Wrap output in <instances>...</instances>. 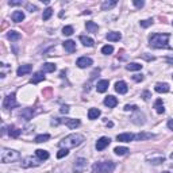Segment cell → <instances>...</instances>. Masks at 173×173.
<instances>
[{
    "label": "cell",
    "mask_w": 173,
    "mask_h": 173,
    "mask_svg": "<svg viewBox=\"0 0 173 173\" xmlns=\"http://www.w3.org/2000/svg\"><path fill=\"white\" fill-rule=\"evenodd\" d=\"M32 71V65H20V67L18 68V71H16V75L18 76H24V75H28Z\"/></svg>",
    "instance_id": "8fae6325"
},
{
    "label": "cell",
    "mask_w": 173,
    "mask_h": 173,
    "mask_svg": "<svg viewBox=\"0 0 173 173\" xmlns=\"http://www.w3.org/2000/svg\"><path fill=\"white\" fill-rule=\"evenodd\" d=\"M125 111H138V107L134 106V104H126L125 106Z\"/></svg>",
    "instance_id": "60d3db41"
},
{
    "label": "cell",
    "mask_w": 173,
    "mask_h": 173,
    "mask_svg": "<svg viewBox=\"0 0 173 173\" xmlns=\"http://www.w3.org/2000/svg\"><path fill=\"white\" fill-rule=\"evenodd\" d=\"M171 158H172V160H173V153H172V154H171Z\"/></svg>",
    "instance_id": "c3c4849f"
},
{
    "label": "cell",
    "mask_w": 173,
    "mask_h": 173,
    "mask_svg": "<svg viewBox=\"0 0 173 173\" xmlns=\"http://www.w3.org/2000/svg\"><path fill=\"white\" fill-rule=\"evenodd\" d=\"M142 97H143V100H149V99L151 97V95H150L149 91H145V92L142 93Z\"/></svg>",
    "instance_id": "f6af8a7d"
},
{
    "label": "cell",
    "mask_w": 173,
    "mask_h": 173,
    "mask_svg": "<svg viewBox=\"0 0 173 173\" xmlns=\"http://www.w3.org/2000/svg\"><path fill=\"white\" fill-rule=\"evenodd\" d=\"M172 77H173V76H172Z\"/></svg>",
    "instance_id": "816d5d0a"
},
{
    "label": "cell",
    "mask_w": 173,
    "mask_h": 173,
    "mask_svg": "<svg viewBox=\"0 0 173 173\" xmlns=\"http://www.w3.org/2000/svg\"><path fill=\"white\" fill-rule=\"evenodd\" d=\"M20 133H22V130H19L18 127H15V126H8V135L10 137H12V138H18L19 135H20Z\"/></svg>",
    "instance_id": "7402d4cb"
},
{
    "label": "cell",
    "mask_w": 173,
    "mask_h": 173,
    "mask_svg": "<svg viewBox=\"0 0 173 173\" xmlns=\"http://www.w3.org/2000/svg\"><path fill=\"white\" fill-rule=\"evenodd\" d=\"M108 86H110V81L108 80H100V81H97V84H96V91L97 92H106L107 89H108Z\"/></svg>",
    "instance_id": "7c38bea8"
},
{
    "label": "cell",
    "mask_w": 173,
    "mask_h": 173,
    "mask_svg": "<svg viewBox=\"0 0 173 173\" xmlns=\"http://www.w3.org/2000/svg\"><path fill=\"white\" fill-rule=\"evenodd\" d=\"M162 173H171V172H162Z\"/></svg>",
    "instance_id": "681fc988"
},
{
    "label": "cell",
    "mask_w": 173,
    "mask_h": 173,
    "mask_svg": "<svg viewBox=\"0 0 173 173\" xmlns=\"http://www.w3.org/2000/svg\"><path fill=\"white\" fill-rule=\"evenodd\" d=\"M127 71H141L142 69V65L138 64V62H130L129 65L126 67Z\"/></svg>",
    "instance_id": "d6a6232c"
},
{
    "label": "cell",
    "mask_w": 173,
    "mask_h": 173,
    "mask_svg": "<svg viewBox=\"0 0 173 173\" xmlns=\"http://www.w3.org/2000/svg\"><path fill=\"white\" fill-rule=\"evenodd\" d=\"M60 111H61V114H68L69 112V106H62Z\"/></svg>",
    "instance_id": "bcb514c9"
},
{
    "label": "cell",
    "mask_w": 173,
    "mask_h": 173,
    "mask_svg": "<svg viewBox=\"0 0 173 173\" xmlns=\"http://www.w3.org/2000/svg\"><path fill=\"white\" fill-rule=\"evenodd\" d=\"M56 69H57L56 64H53V62H46V64H43V67H42V72L52 73V72H54Z\"/></svg>",
    "instance_id": "4dcf8cb0"
},
{
    "label": "cell",
    "mask_w": 173,
    "mask_h": 173,
    "mask_svg": "<svg viewBox=\"0 0 173 173\" xmlns=\"http://www.w3.org/2000/svg\"><path fill=\"white\" fill-rule=\"evenodd\" d=\"M154 89H156V92H158V93H166V92H169L171 88L166 83H157L154 86Z\"/></svg>",
    "instance_id": "e0dca14e"
},
{
    "label": "cell",
    "mask_w": 173,
    "mask_h": 173,
    "mask_svg": "<svg viewBox=\"0 0 173 173\" xmlns=\"http://www.w3.org/2000/svg\"><path fill=\"white\" fill-rule=\"evenodd\" d=\"M68 154H69L68 149H60L58 153H57V158H64V157H67Z\"/></svg>",
    "instance_id": "f35d334b"
},
{
    "label": "cell",
    "mask_w": 173,
    "mask_h": 173,
    "mask_svg": "<svg viewBox=\"0 0 173 173\" xmlns=\"http://www.w3.org/2000/svg\"><path fill=\"white\" fill-rule=\"evenodd\" d=\"M11 19L14 20L15 23H19V22H22V20L24 19V14H23V11H15V12H12V15H11Z\"/></svg>",
    "instance_id": "d4e9b609"
},
{
    "label": "cell",
    "mask_w": 173,
    "mask_h": 173,
    "mask_svg": "<svg viewBox=\"0 0 173 173\" xmlns=\"http://www.w3.org/2000/svg\"><path fill=\"white\" fill-rule=\"evenodd\" d=\"M172 23H173V22H172Z\"/></svg>",
    "instance_id": "f907efd6"
},
{
    "label": "cell",
    "mask_w": 173,
    "mask_h": 173,
    "mask_svg": "<svg viewBox=\"0 0 173 173\" xmlns=\"http://www.w3.org/2000/svg\"><path fill=\"white\" fill-rule=\"evenodd\" d=\"M80 41H81V43L84 45V46H88V47H91V46H93V39L91 38V37H86V35H80Z\"/></svg>",
    "instance_id": "4316f807"
},
{
    "label": "cell",
    "mask_w": 173,
    "mask_h": 173,
    "mask_svg": "<svg viewBox=\"0 0 173 173\" xmlns=\"http://www.w3.org/2000/svg\"><path fill=\"white\" fill-rule=\"evenodd\" d=\"M49 139H50V135H49V134H41V135H37L34 141H35L37 143H42V142L49 141Z\"/></svg>",
    "instance_id": "1f68e13d"
},
{
    "label": "cell",
    "mask_w": 173,
    "mask_h": 173,
    "mask_svg": "<svg viewBox=\"0 0 173 173\" xmlns=\"http://www.w3.org/2000/svg\"><path fill=\"white\" fill-rule=\"evenodd\" d=\"M86 160L85 158H77L76 160V162H75V171L77 173H81V172H84L85 171V168H86Z\"/></svg>",
    "instance_id": "9c48e42d"
},
{
    "label": "cell",
    "mask_w": 173,
    "mask_h": 173,
    "mask_svg": "<svg viewBox=\"0 0 173 173\" xmlns=\"http://www.w3.org/2000/svg\"><path fill=\"white\" fill-rule=\"evenodd\" d=\"M168 129L173 131V119H169V121H168Z\"/></svg>",
    "instance_id": "7dc6e473"
},
{
    "label": "cell",
    "mask_w": 173,
    "mask_h": 173,
    "mask_svg": "<svg viewBox=\"0 0 173 173\" xmlns=\"http://www.w3.org/2000/svg\"><path fill=\"white\" fill-rule=\"evenodd\" d=\"M114 151H115V154H118V156H125V154H127V151H130V150L125 146H118L114 149Z\"/></svg>",
    "instance_id": "836d02e7"
},
{
    "label": "cell",
    "mask_w": 173,
    "mask_h": 173,
    "mask_svg": "<svg viewBox=\"0 0 173 173\" xmlns=\"http://www.w3.org/2000/svg\"><path fill=\"white\" fill-rule=\"evenodd\" d=\"M143 79H145V77H143V75H134L133 76V80L137 81V83H139V81H143Z\"/></svg>",
    "instance_id": "7bdbcfd3"
},
{
    "label": "cell",
    "mask_w": 173,
    "mask_h": 173,
    "mask_svg": "<svg viewBox=\"0 0 173 173\" xmlns=\"http://www.w3.org/2000/svg\"><path fill=\"white\" fill-rule=\"evenodd\" d=\"M115 169V162L112 161H100L92 165L93 173H112Z\"/></svg>",
    "instance_id": "277c9868"
},
{
    "label": "cell",
    "mask_w": 173,
    "mask_h": 173,
    "mask_svg": "<svg viewBox=\"0 0 173 173\" xmlns=\"http://www.w3.org/2000/svg\"><path fill=\"white\" fill-rule=\"evenodd\" d=\"M169 34H160V32H156L150 37L149 39V45L154 49H171V46L168 43L169 41Z\"/></svg>",
    "instance_id": "7a4b0ae2"
},
{
    "label": "cell",
    "mask_w": 173,
    "mask_h": 173,
    "mask_svg": "<svg viewBox=\"0 0 173 173\" xmlns=\"http://www.w3.org/2000/svg\"><path fill=\"white\" fill-rule=\"evenodd\" d=\"M154 108H156V111H157L158 114H164V112H165V107H164V103H162L161 99H157V100H156Z\"/></svg>",
    "instance_id": "f1b7e54d"
},
{
    "label": "cell",
    "mask_w": 173,
    "mask_h": 173,
    "mask_svg": "<svg viewBox=\"0 0 173 173\" xmlns=\"http://www.w3.org/2000/svg\"><path fill=\"white\" fill-rule=\"evenodd\" d=\"M73 32H75V30H73V27H72V26H65V27L62 28V34H64V35H67V37L72 35Z\"/></svg>",
    "instance_id": "8d00e7d4"
},
{
    "label": "cell",
    "mask_w": 173,
    "mask_h": 173,
    "mask_svg": "<svg viewBox=\"0 0 173 173\" xmlns=\"http://www.w3.org/2000/svg\"><path fill=\"white\" fill-rule=\"evenodd\" d=\"M110 142H111V139H110L108 137H101V138H99L97 142H96V150H104L106 147L110 145Z\"/></svg>",
    "instance_id": "ba28073f"
},
{
    "label": "cell",
    "mask_w": 173,
    "mask_h": 173,
    "mask_svg": "<svg viewBox=\"0 0 173 173\" xmlns=\"http://www.w3.org/2000/svg\"><path fill=\"white\" fill-rule=\"evenodd\" d=\"M115 91L121 95H125V93H127L129 88H127V84L125 83V81H118V83L115 84Z\"/></svg>",
    "instance_id": "5bb4252c"
},
{
    "label": "cell",
    "mask_w": 173,
    "mask_h": 173,
    "mask_svg": "<svg viewBox=\"0 0 173 173\" xmlns=\"http://www.w3.org/2000/svg\"><path fill=\"white\" fill-rule=\"evenodd\" d=\"M104 104L108 107V108H114V107H116V104H118V99L112 96V95H110V96H107L104 99Z\"/></svg>",
    "instance_id": "2e32d148"
},
{
    "label": "cell",
    "mask_w": 173,
    "mask_h": 173,
    "mask_svg": "<svg viewBox=\"0 0 173 173\" xmlns=\"http://www.w3.org/2000/svg\"><path fill=\"white\" fill-rule=\"evenodd\" d=\"M18 106L16 103V97H15V93H10L4 97L3 100V108L4 110H10V108H14V107Z\"/></svg>",
    "instance_id": "5b68a950"
},
{
    "label": "cell",
    "mask_w": 173,
    "mask_h": 173,
    "mask_svg": "<svg viewBox=\"0 0 173 173\" xmlns=\"http://www.w3.org/2000/svg\"><path fill=\"white\" fill-rule=\"evenodd\" d=\"M116 0H107V2H103L101 4V10L103 11H107V10H111L112 7L116 6Z\"/></svg>",
    "instance_id": "484cf974"
},
{
    "label": "cell",
    "mask_w": 173,
    "mask_h": 173,
    "mask_svg": "<svg viewBox=\"0 0 173 173\" xmlns=\"http://www.w3.org/2000/svg\"><path fill=\"white\" fill-rule=\"evenodd\" d=\"M20 158L19 151L12 150V149H7V147H3L2 153H0V160H2L3 164H8V162H15Z\"/></svg>",
    "instance_id": "3957f363"
},
{
    "label": "cell",
    "mask_w": 173,
    "mask_h": 173,
    "mask_svg": "<svg viewBox=\"0 0 173 173\" xmlns=\"http://www.w3.org/2000/svg\"><path fill=\"white\" fill-rule=\"evenodd\" d=\"M101 53H103V54H106V56L112 54V53H114V47L111 46V45H106V46L101 47Z\"/></svg>",
    "instance_id": "d590c367"
},
{
    "label": "cell",
    "mask_w": 173,
    "mask_h": 173,
    "mask_svg": "<svg viewBox=\"0 0 173 173\" xmlns=\"http://www.w3.org/2000/svg\"><path fill=\"white\" fill-rule=\"evenodd\" d=\"M106 38H107V41H110V42H118V41L122 39V34L121 32H116V31H111L106 35Z\"/></svg>",
    "instance_id": "9a60e30c"
},
{
    "label": "cell",
    "mask_w": 173,
    "mask_h": 173,
    "mask_svg": "<svg viewBox=\"0 0 173 173\" xmlns=\"http://www.w3.org/2000/svg\"><path fill=\"white\" fill-rule=\"evenodd\" d=\"M92 64H93V61H92V58H89V57H80V58L76 61V65L81 69L89 68Z\"/></svg>",
    "instance_id": "52a82bcc"
},
{
    "label": "cell",
    "mask_w": 173,
    "mask_h": 173,
    "mask_svg": "<svg viewBox=\"0 0 173 173\" xmlns=\"http://www.w3.org/2000/svg\"><path fill=\"white\" fill-rule=\"evenodd\" d=\"M153 137L154 135L150 134V133H139V134L134 135V141H145V139H150Z\"/></svg>",
    "instance_id": "cb8c5ba5"
},
{
    "label": "cell",
    "mask_w": 173,
    "mask_h": 173,
    "mask_svg": "<svg viewBox=\"0 0 173 173\" xmlns=\"http://www.w3.org/2000/svg\"><path fill=\"white\" fill-rule=\"evenodd\" d=\"M100 110H97V108H89L88 111V118L91 119V121H95V119H97L99 116H100Z\"/></svg>",
    "instance_id": "83f0119b"
},
{
    "label": "cell",
    "mask_w": 173,
    "mask_h": 173,
    "mask_svg": "<svg viewBox=\"0 0 173 173\" xmlns=\"http://www.w3.org/2000/svg\"><path fill=\"white\" fill-rule=\"evenodd\" d=\"M85 28L88 32H93V34H96L97 30H99V26L95 22H92V20H89V22L85 23Z\"/></svg>",
    "instance_id": "603a6c76"
},
{
    "label": "cell",
    "mask_w": 173,
    "mask_h": 173,
    "mask_svg": "<svg viewBox=\"0 0 173 173\" xmlns=\"http://www.w3.org/2000/svg\"><path fill=\"white\" fill-rule=\"evenodd\" d=\"M32 115H34V110H31V108H24V110H22V112H20V116L24 118L26 121L31 119Z\"/></svg>",
    "instance_id": "f546056e"
},
{
    "label": "cell",
    "mask_w": 173,
    "mask_h": 173,
    "mask_svg": "<svg viewBox=\"0 0 173 173\" xmlns=\"http://www.w3.org/2000/svg\"><path fill=\"white\" fill-rule=\"evenodd\" d=\"M64 45V49L67 50L68 53H73V52H76V42L75 41H65V42L62 43Z\"/></svg>",
    "instance_id": "d6986e66"
},
{
    "label": "cell",
    "mask_w": 173,
    "mask_h": 173,
    "mask_svg": "<svg viewBox=\"0 0 173 173\" xmlns=\"http://www.w3.org/2000/svg\"><path fill=\"white\" fill-rule=\"evenodd\" d=\"M61 123H65L69 129H76L81 125L80 119H61Z\"/></svg>",
    "instance_id": "30bf717a"
},
{
    "label": "cell",
    "mask_w": 173,
    "mask_h": 173,
    "mask_svg": "<svg viewBox=\"0 0 173 173\" xmlns=\"http://www.w3.org/2000/svg\"><path fill=\"white\" fill-rule=\"evenodd\" d=\"M52 15H53V8L47 7L46 10L43 11V14H42V19H43V20H47V19L52 18Z\"/></svg>",
    "instance_id": "e575fe53"
},
{
    "label": "cell",
    "mask_w": 173,
    "mask_h": 173,
    "mask_svg": "<svg viewBox=\"0 0 173 173\" xmlns=\"http://www.w3.org/2000/svg\"><path fill=\"white\" fill-rule=\"evenodd\" d=\"M165 161V158L164 157H158V158H151L150 160V162L153 164V165H158V164H161V162H164Z\"/></svg>",
    "instance_id": "ab89813d"
},
{
    "label": "cell",
    "mask_w": 173,
    "mask_h": 173,
    "mask_svg": "<svg viewBox=\"0 0 173 173\" xmlns=\"http://www.w3.org/2000/svg\"><path fill=\"white\" fill-rule=\"evenodd\" d=\"M42 161L39 158H34V157H26L22 161V168L27 169V168H35V166H39Z\"/></svg>",
    "instance_id": "8992f818"
},
{
    "label": "cell",
    "mask_w": 173,
    "mask_h": 173,
    "mask_svg": "<svg viewBox=\"0 0 173 173\" xmlns=\"http://www.w3.org/2000/svg\"><path fill=\"white\" fill-rule=\"evenodd\" d=\"M7 38L11 41V42H16V41H19L20 38H22V35H20V32L15 31V30H11L7 32Z\"/></svg>",
    "instance_id": "44dd1931"
},
{
    "label": "cell",
    "mask_w": 173,
    "mask_h": 173,
    "mask_svg": "<svg viewBox=\"0 0 173 173\" xmlns=\"http://www.w3.org/2000/svg\"><path fill=\"white\" fill-rule=\"evenodd\" d=\"M139 24H141V27H143V28H146V27H149V26H151L153 24V19H145V20H141L139 22Z\"/></svg>",
    "instance_id": "74e56055"
},
{
    "label": "cell",
    "mask_w": 173,
    "mask_h": 173,
    "mask_svg": "<svg viewBox=\"0 0 173 173\" xmlns=\"http://www.w3.org/2000/svg\"><path fill=\"white\" fill-rule=\"evenodd\" d=\"M84 135L81 134H69L64 139L58 142V146L61 149H72V147H77L84 142Z\"/></svg>",
    "instance_id": "6da1fadb"
},
{
    "label": "cell",
    "mask_w": 173,
    "mask_h": 173,
    "mask_svg": "<svg viewBox=\"0 0 173 173\" xmlns=\"http://www.w3.org/2000/svg\"><path fill=\"white\" fill-rule=\"evenodd\" d=\"M133 4H134V6L137 7V8H142L143 6H145V2H142V0H134Z\"/></svg>",
    "instance_id": "b9f144b4"
},
{
    "label": "cell",
    "mask_w": 173,
    "mask_h": 173,
    "mask_svg": "<svg viewBox=\"0 0 173 173\" xmlns=\"http://www.w3.org/2000/svg\"><path fill=\"white\" fill-rule=\"evenodd\" d=\"M35 156H37V158L41 160V161H46V160L50 157V156H49V151L43 150V149H37L35 150Z\"/></svg>",
    "instance_id": "ffe728a7"
},
{
    "label": "cell",
    "mask_w": 173,
    "mask_h": 173,
    "mask_svg": "<svg viewBox=\"0 0 173 173\" xmlns=\"http://www.w3.org/2000/svg\"><path fill=\"white\" fill-rule=\"evenodd\" d=\"M43 80H45V72H37V73H34V76L31 77L30 83L31 84H38Z\"/></svg>",
    "instance_id": "ac0fdd59"
},
{
    "label": "cell",
    "mask_w": 173,
    "mask_h": 173,
    "mask_svg": "<svg viewBox=\"0 0 173 173\" xmlns=\"http://www.w3.org/2000/svg\"><path fill=\"white\" fill-rule=\"evenodd\" d=\"M116 139H118L119 142H130V141H134V134H131V133L118 134L116 135Z\"/></svg>",
    "instance_id": "4fadbf2b"
},
{
    "label": "cell",
    "mask_w": 173,
    "mask_h": 173,
    "mask_svg": "<svg viewBox=\"0 0 173 173\" xmlns=\"http://www.w3.org/2000/svg\"><path fill=\"white\" fill-rule=\"evenodd\" d=\"M26 7H27V10L30 11V12H35V11H37V6H34V4L27 3V4H26Z\"/></svg>",
    "instance_id": "ee69618b"
}]
</instances>
